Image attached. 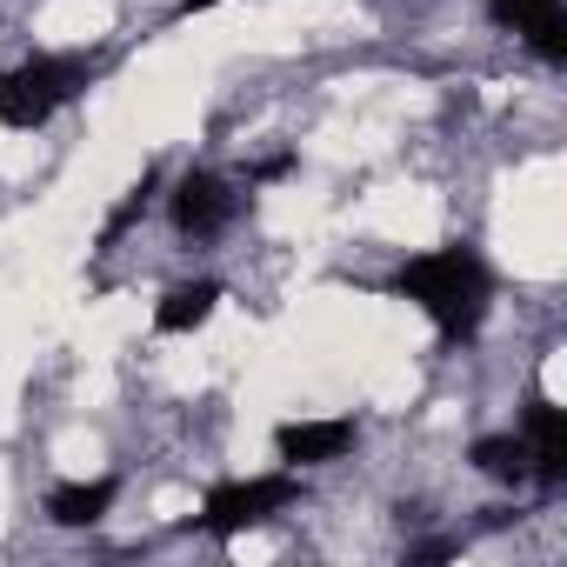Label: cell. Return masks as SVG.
I'll return each mask as SVG.
<instances>
[{"label":"cell","instance_id":"cell-9","mask_svg":"<svg viewBox=\"0 0 567 567\" xmlns=\"http://www.w3.org/2000/svg\"><path fill=\"white\" fill-rule=\"evenodd\" d=\"M220 280L214 274H200V280H181V288H167L161 295V308H154V328L161 334H194V328H207L214 321V308H220Z\"/></svg>","mask_w":567,"mask_h":567},{"label":"cell","instance_id":"cell-12","mask_svg":"<svg viewBox=\"0 0 567 567\" xmlns=\"http://www.w3.org/2000/svg\"><path fill=\"white\" fill-rule=\"evenodd\" d=\"M295 167H301V154H288V147H280V154H260V161L240 167V187H274V181H288Z\"/></svg>","mask_w":567,"mask_h":567},{"label":"cell","instance_id":"cell-5","mask_svg":"<svg viewBox=\"0 0 567 567\" xmlns=\"http://www.w3.org/2000/svg\"><path fill=\"white\" fill-rule=\"evenodd\" d=\"M354 441H361V427H354L348 414H328V421H280V427H274V454H280V467H295V474L348 461Z\"/></svg>","mask_w":567,"mask_h":567},{"label":"cell","instance_id":"cell-7","mask_svg":"<svg viewBox=\"0 0 567 567\" xmlns=\"http://www.w3.org/2000/svg\"><path fill=\"white\" fill-rule=\"evenodd\" d=\"M520 441H527V481L560 487V481H567V414H560L547 394L527 401V414H520Z\"/></svg>","mask_w":567,"mask_h":567},{"label":"cell","instance_id":"cell-4","mask_svg":"<svg viewBox=\"0 0 567 567\" xmlns=\"http://www.w3.org/2000/svg\"><path fill=\"white\" fill-rule=\"evenodd\" d=\"M234 214H240V181H227L214 167H187L174 181V194H167V227L181 240H194V247L200 240H220L234 227Z\"/></svg>","mask_w":567,"mask_h":567},{"label":"cell","instance_id":"cell-14","mask_svg":"<svg viewBox=\"0 0 567 567\" xmlns=\"http://www.w3.org/2000/svg\"><path fill=\"white\" fill-rule=\"evenodd\" d=\"M207 8H220V0H174L167 21H194V14H207Z\"/></svg>","mask_w":567,"mask_h":567},{"label":"cell","instance_id":"cell-10","mask_svg":"<svg viewBox=\"0 0 567 567\" xmlns=\"http://www.w3.org/2000/svg\"><path fill=\"white\" fill-rule=\"evenodd\" d=\"M467 461H474V474H487V481H501V487H520V481H527V441H520V434H481V441L467 447Z\"/></svg>","mask_w":567,"mask_h":567},{"label":"cell","instance_id":"cell-6","mask_svg":"<svg viewBox=\"0 0 567 567\" xmlns=\"http://www.w3.org/2000/svg\"><path fill=\"white\" fill-rule=\"evenodd\" d=\"M487 21L501 34H520L547 68L567 61V14H560V0H487Z\"/></svg>","mask_w":567,"mask_h":567},{"label":"cell","instance_id":"cell-2","mask_svg":"<svg viewBox=\"0 0 567 567\" xmlns=\"http://www.w3.org/2000/svg\"><path fill=\"white\" fill-rule=\"evenodd\" d=\"M94 61L87 54H28L21 68L0 74V127L14 134H41L68 101H81L94 87Z\"/></svg>","mask_w":567,"mask_h":567},{"label":"cell","instance_id":"cell-3","mask_svg":"<svg viewBox=\"0 0 567 567\" xmlns=\"http://www.w3.org/2000/svg\"><path fill=\"white\" fill-rule=\"evenodd\" d=\"M288 507H301V474L295 467L288 474H240V481H214L207 487L194 527L214 534V540H234V534H247V527H260L274 514H288Z\"/></svg>","mask_w":567,"mask_h":567},{"label":"cell","instance_id":"cell-13","mask_svg":"<svg viewBox=\"0 0 567 567\" xmlns=\"http://www.w3.org/2000/svg\"><path fill=\"white\" fill-rule=\"evenodd\" d=\"M461 554V540H421V547H408V560H454Z\"/></svg>","mask_w":567,"mask_h":567},{"label":"cell","instance_id":"cell-1","mask_svg":"<svg viewBox=\"0 0 567 567\" xmlns=\"http://www.w3.org/2000/svg\"><path fill=\"white\" fill-rule=\"evenodd\" d=\"M394 295L414 301L441 328V341H474L481 321H487V308H494V267L467 240L427 247V254H408L394 267Z\"/></svg>","mask_w":567,"mask_h":567},{"label":"cell","instance_id":"cell-8","mask_svg":"<svg viewBox=\"0 0 567 567\" xmlns=\"http://www.w3.org/2000/svg\"><path fill=\"white\" fill-rule=\"evenodd\" d=\"M114 501H121V481L114 474H94V481H61V487H48V520L54 527H101L107 514H114Z\"/></svg>","mask_w":567,"mask_h":567},{"label":"cell","instance_id":"cell-11","mask_svg":"<svg viewBox=\"0 0 567 567\" xmlns=\"http://www.w3.org/2000/svg\"><path fill=\"white\" fill-rule=\"evenodd\" d=\"M154 194H161V167H147V174H141V181H134V187H127V194L114 200V214L101 220V247H121V240H127V234H134V227L147 220Z\"/></svg>","mask_w":567,"mask_h":567}]
</instances>
